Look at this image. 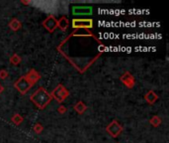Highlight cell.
I'll use <instances>...</instances> for the list:
<instances>
[{"label": "cell", "instance_id": "cell-1", "mask_svg": "<svg viewBox=\"0 0 169 143\" xmlns=\"http://www.w3.org/2000/svg\"><path fill=\"white\" fill-rule=\"evenodd\" d=\"M103 48L101 42L93 34L78 30L59 45L58 51L78 71L83 73L99 57Z\"/></svg>", "mask_w": 169, "mask_h": 143}, {"label": "cell", "instance_id": "cell-2", "mask_svg": "<svg viewBox=\"0 0 169 143\" xmlns=\"http://www.w3.org/2000/svg\"><path fill=\"white\" fill-rule=\"evenodd\" d=\"M51 99L52 97L51 96V93H48L44 88H39L31 96V100L33 101V103L37 105L41 110L46 107L51 103Z\"/></svg>", "mask_w": 169, "mask_h": 143}, {"label": "cell", "instance_id": "cell-3", "mask_svg": "<svg viewBox=\"0 0 169 143\" xmlns=\"http://www.w3.org/2000/svg\"><path fill=\"white\" fill-rule=\"evenodd\" d=\"M51 97H55L58 103H61V101H63L67 96H68V91H67L62 85H58L54 89V92H51Z\"/></svg>", "mask_w": 169, "mask_h": 143}, {"label": "cell", "instance_id": "cell-4", "mask_svg": "<svg viewBox=\"0 0 169 143\" xmlns=\"http://www.w3.org/2000/svg\"><path fill=\"white\" fill-rule=\"evenodd\" d=\"M32 85H33L28 81V78L25 76L21 77L16 82H15V88H16L22 95H25V93L32 88Z\"/></svg>", "mask_w": 169, "mask_h": 143}, {"label": "cell", "instance_id": "cell-5", "mask_svg": "<svg viewBox=\"0 0 169 143\" xmlns=\"http://www.w3.org/2000/svg\"><path fill=\"white\" fill-rule=\"evenodd\" d=\"M72 27L75 29H90L93 27V21L91 19H73Z\"/></svg>", "mask_w": 169, "mask_h": 143}, {"label": "cell", "instance_id": "cell-6", "mask_svg": "<svg viewBox=\"0 0 169 143\" xmlns=\"http://www.w3.org/2000/svg\"><path fill=\"white\" fill-rule=\"evenodd\" d=\"M72 14L74 16H87V15L92 14V7L91 6H73L72 8Z\"/></svg>", "mask_w": 169, "mask_h": 143}, {"label": "cell", "instance_id": "cell-7", "mask_svg": "<svg viewBox=\"0 0 169 143\" xmlns=\"http://www.w3.org/2000/svg\"><path fill=\"white\" fill-rule=\"evenodd\" d=\"M107 131L112 135L113 137H117L118 135L123 131V128H122V126L119 124V122L117 121V120H114V121H112L108 125Z\"/></svg>", "mask_w": 169, "mask_h": 143}, {"label": "cell", "instance_id": "cell-8", "mask_svg": "<svg viewBox=\"0 0 169 143\" xmlns=\"http://www.w3.org/2000/svg\"><path fill=\"white\" fill-rule=\"evenodd\" d=\"M44 27L46 28L48 32H54L55 29L58 27V21L55 20V18L54 16H48L46 20L43 22Z\"/></svg>", "mask_w": 169, "mask_h": 143}, {"label": "cell", "instance_id": "cell-9", "mask_svg": "<svg viewBox=\"0 0 169 143\" xmlns=\"http://www.w3.org/2000/svg\"><path fill=\"white\" fill-rule=\"evenodd\" d=\"M25 77L28 78V81L31 82L32 85H35L36 82L40 80V75L38 74V72L35 70H31Z\"/></svg>", "mask_w": 169, "mask_h": 143}, {"label": "cell", "instance_id": "cell-10", "mask_svg": "<svg viewBox=\"0 0 169 143\" xmlns=\"http://www.w3.org/2000/svg\"><path fill=\"white\" fill-rule=\"evenodd\" d=\"M58 27L61 28V30H62V31H65L67 27H68V20H67L66 17L62 16L61 19L58 21Z\"/></svg>", "mask_w": 169, "mask_h": 143}, {"label": "cell", "instance_id": "cell-11", "mask_svg": "<svg viewBox=\"0 0 169 143\" xmlns=\"http://www.w3.org/2000/svg\"><path fill=\"white\" fill-rule=\"evenodd\" d=\"M156 99H157V96L153 92H149L147 95L145 96V99L147 100L150 104L154 103V101L156 100Z\"/></svg>", "mask_w": 169, "mask_h": 143}, {"label": "cell", "instance_id": "cell-12", "mask_svg": "<svg viewBox=\"0 0 169 143\" xmlns=\"http://www.w3.org/2000/svg\"><path fill=\"white\" fill-rule=\"evenodd\" d=\"M74 108H75V110H76L78 113H82V112H84V110H86V106L84 105V103H78L76 105H75L74 106Z\"/></svg>", "mask_w": 169, "mask_h": 143}, {"label": "cell", "instance_id": "cell-13", "mask_svg": "<svg viewBox=\"0 0 169 143\" xmlns=\"http://www.w3.org/2000/svg\"><path fill=\"white\" fill-rule=\"evenodd\" d=\"M2 92H3V88H2V85H0V93H1Z\"/></svg>", "mask_w": 169, "mask_h": 143}]
</instances>
